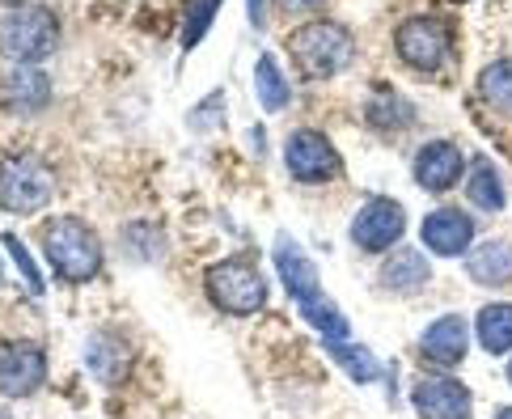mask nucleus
I'll return each mask as SVG.
<instances>
[{"mask_svg": "<svg viewBox=\"0 0 512 419\" xmlns=\"http://www.w3.org/2000/svg\"><path fill=\"white\" fill-rule=\"evenodd\" d=\"M284 47H288V56H292V64H297V72L305 81H331L356 60L352 30L339 26V22H326V17L297 26L288 34Z\"/></svg>", "mask_w": 512, "mask_h": 419, "instance_id": "nucleus-1", "label": "nucleus"}, {"mask_svg": "<svg viewBox=\"0 0 512 419\" xmlns=\"http://www.w3.org/2000/svg\"><path fill=\"white\" fill-rule=\"evenodd\" d=\"M43 250L47 263L56 267L64 284H89L102 271V242L77 216H56L43 225Z\"/></svg>", "mask_w": 512, "mask_h": 419, "instance_id": "nucleus-2", "label": "nucleus"}, {"mask_svg": "<svg viewBox=\"0 0 512 419\" xmlns=\"http://www.w3.org/2000/svg\"><path fill=\"white\" fill-rule=\"evenodd\" d=\"M0 47L5 56H13L17 64H39L51 51L60 47V22L56 13L43 5H22L9 9L5 22H0Z\"/></svg>", "mask_w": 512, "mask_h": 419, "instance_id": "nucleus-3", "label": "nucleus"}, {"mask_svg": "<svg viewBox=\"0 0 512 419\" xmlns=\"http://www.w3.org/2000/svg\"><path fill=\"white\" fill-rule=\"evenodd\" d=\"M204 284H208L212 305L225 309V314L250 318V314H259V309H267V280H263V271L246 259L212 263Z\"/></svg>", "mask_w": 512, "mask_h": 419, "instance_id": "nucleus-4", "label": "nucleus"}, {"mask_svg": "<svg viewBox=\"0 0 512 419\" xmlns=\"http://www.w3.org/2000/svg\"><path fill=\"white\" fill-rule=\"evenodd\" d=\"M51 191H56V174H51L39 157L13 153L0 161V204L9 212H39Z\"/></svg>", "mask_w": 512, "mask_h": 419, "instance_id": "nucleus-5", "label": "nucleus"}, {"mask_svg": "<svg viewBox=\"0 0 512 419\" xmlns=\"http://www.w3.org/2000/svg\"><path fill=\"white\" fill-rule=\"evenodd\" d=\"M394 51H398V60L407 68L436 72L449 56V26L441 22V17H428V13L407 17V22L398 26V34H394Z\"/></svg>", "mask_w": 512, "mask_h": 419, "instance_id": "nucleus-6", "label": "nucleus"}, {"mask_svg": "<svg viewBox=\"0 0 512 419\" xmlns=\"http://www.w3.org/2000/svg\"><path fill=\"white\" fill-rule=\"evenodd\" d=\"M407 233V212H402L398 199H386V195H373L364 199L356 221H352V242L364 250V254H381V250H394Z\"/></svg>", "mask_w": 512, "mask_h": 419, "instance_id": "nucleus-7", "label": "nucleus"}, {"mask_svg": "<svg viewBox=\"0 0 512 419\" xmlns=\"http://www.w3.org/2000/svg\"><path fill=\"white\" fill-rule=\"evenodd\" d=\"M284 166L297 182H309V187H318V182H331L339 174V153L335 144L326 140L322 132L314 127H301V132H292L284 140Z\"/></svg>", "mask_w": 512, "mask_h": 419, "instance_id": "nucleus-8", "label": "nucleus"}, {"mask_svg": "<svg viewBox=\"0 0 512 419\" xmlns=\"http://www.w3.org/2000/svg\"><path fill=\"white\" fill-rule=\"evenodd\" d=\"M411 407L419 419H470L474 394L457 377H419L411 390Z\"/></svg>", "mask_w": 512, "mask_h": 419, "instance_id": "nucleus-9", "label": "nucleus"}, {"mask_svg": "<svg viewBox=\"0 0 512 419\" xmlns=\"http://www.w3.org/2000/svg\"><path fill=\"white\" fill-rule=\"evenodd\" d=\"M47 381V356L34 343H5L0 348V394L26 398Z\"/></svg>", "mask_w": 512, "mask_h": 419, "instance_id": "nucleus-10", "label": "nucleus"}, {"mask_svg": "<svg viewBox=\"0 0 512 419\" xmlns=\"http://www.w3.org/2000/svg\"><path fill=\"white\" fill-rule=\"evenodd\" d=\"M419 238H424V250H432L436 259H462L474 242V221L462 208H436L424 216Z\"/></svg>", "mask_w": 512, "mask_h": 419, "instance_id": "nucleus-11", "label": "nucleus"}, {"mask_svg": "<svg viewBox=\"0 0 512 419\" xmlns=\"http://www.w3.org/2000/svg\"><path fill=\"white\" fill-rule=\"evenodd\" d=\"M466 352H470V326L462 314H441L419 335V356L441 364V369H457L466 360Z\"/></svg>", "mask_w": 512, "mask_h": 419, "instance_id": "nucleus-12", "label": "nucleus"}, {"mask_svg": "<svg viewBox=\"0 0 512 419\" xmlns=\"http://www.w3.org/2000/svg\"><path fill=\"white\" fill-rule=\"evenodd\" d=\"M462 174H466V157L453 140H428L415 153V182L424 191H449L462 182Z\"/></svg>", "mask_w": 512, "mask_h": 419, "instance_id": "nucleus-13", "label": "nucleus"}, {"mask_svg": "<svg viewBox=\"0 0 512 419\" xmlns=\"http://www.w3.org/2000/svg\"><path fill=\"white\" fill-rule=\"evenodd\" d=\"M276 271H280V280L284 288L292 293V301H309V297H318L322 293V276H318V267L314 259L288 238V233H280L276 238Z\"/></svg>", "mask_w": 512, "mask_h": 419, "instance_id": "nucleus-14", "label": "nucleus"}, {"mask_svg": "<svg viewBox=\"0 0 512 419\" xmlns=\"http://www.w3.org/2000/svg\"><path fill=\"white\" fill-rule=\"evenodd\" d=\"M432 280V267H428V254L424 250H411V246H398L386 263H381V284H386V293H402L411 297L419 293Z\"/></svg>", "mask_w": 512, "mask_h": 419, "instance_id": "nucleus-15", "label": "nucleus"}, {"mask_svg": "<svg viewBox=\"0 0 512 419\" xmlns=\"http://www.w3.org/2000/svg\"><path fill=\"white\" fill-rule=\"evenodd\" d=\"M466 276L479 288L512 284V242H483L466 254Z\"/></svg>", "mask_w": 512, "mask_h": 419, "instance_id": "nucleus-16", "label": "nucleus"}, {"mask_svg": "<svg viewBox=\"0 0 512 419\" xmlns=\"http://www.w3.org/2000/svg\"><path fill=\"white\" fill-rule=\"evenodd\" d=\"M47 98H51V81L34 64H17V72H9V81H5L9 111L30 115V111H39V106H47Z\"/></svg>", "mask_w": 512, "mask_h": 419, "instance_id": "nucleus-17", "label": "nucleus"}, {"mask_svg": "<svg viewBox=\"0 0 512 419\" xmlns=\"http://www.w3.org/2000/svg\"><path fill=\"white\" fill-rule=\"evenodd\" d=\"M466 199L474 208H483V212H500L508 204L500 170H496V161L491 157H474L466 166Z\"/></svg>", "mask_w": 512, "mask_h": 419, "instance_id": "nucleus-18", "label": "nucleus"}, {"mask_svg": "<svg viewBox=\"0 0 512 419\" xmlns=\"http://www.w3.org/2000/svg\"><path fill=\"white\" fill-rule=\"evenodd\" d=\"M474 331H479V343L491 356L512 352V301H491L479 309L474 318Z\"/></svg>", "mask_w": 512, "mask_h": 419, "instance_id": "nucleus-19", "label": "nucleus"}, {"mask_svg": "<svg viewBox=\"0 0 512 419\" xmlns=\"http://www.w3.org/2000/svg\"><path fill=\"white\" fill-rule=\"evenodd\" d=\"M326 356H331L339 369L356 381V386H373V381L381 377V360L360 348V343H347V339H326Z\"/></svg>", "mask_w": 512, "mask_h": 419, "instance_id": "nucleus-20", "label": "nucleus"}, {"mask_svg": "<svg viewBox=\"0 0 512 419\" xmlns=\"http://www.w3.org/2000/svg\"><path fill=\"white\" fill-rule=\"evenodd\" d=\"M479 98L487 102V111L512 119V60H491L479 72Z\"/></svg>", "mask_w": 512, "mask_h": 419, "instance_id": "nucleus-21", "label": "nucleus"}, {"mask_svg": "<svg viewBox=\"0 0 512 419\" xmlns=\"http://www.w3.org/2000/svg\"><path fill=\"white\" fill-rule=\"evenodd\" d=\"M254 94H259V102H263V111H284L288 106V98H292V89H288V81H284V72H280V64L271 60V56H259V64H254Z\"/></svg>", "mask_w": 512, "mask_h": 419, "instance_id": "nucleus-22", "label": "nucleus"}, {"mask_svg": "<svg viewBox=\"0 0 512 419\" xmlns=\"http://www.w3.org/2000/svg\"><path fill=\"white\" fill-rule=\"evenodd\" d=\"M297 309H301V318L314 326L322 339H347V331H352V326H347V318H343V309H339L335 301H326L322 293L309 297V301H301Z\"/></svg>", "mask_w": 512, "mask_h": 419, "instance_id": "nucleus-23", "label": "nucleus"}, {"mask_svg": "<svg viewBox=\"0 0 512 419\" xmlns=\"http://www.w3.org/2000/svg\"><path fill=\"white\" fill-rule=\"evenodd\" d=\"M415 115H411V102L398 98L394 89H377V98L369 102V123L377 127H407Z\"/></svg>", "mask_w": 512, "mask_h": 419, "instance_id": "nucleus-24", "label": "nucleus"}, {"mask_svg": "<svg viewBox=\"0 0 512 419\" xmlns=\"http://www.w3.org/2000/svg\"><path fill=\"white\" fill-rule=\"evenodd\" d=\"M216 9H221V0H187V22H182V51H195L199 39L208 34Z\"/></svg>", "mask_w": 512, "mask_h": 419, "instance_id": "nucleus-25", "label": "nucleus"}, {"mask_svg": "<svg viewBox=\"0 0 512 419\" xmlns=\"http://www.w3.org/2000/svg\"><path fill=\"white\" fill-rule=\"evenodd\" d=\"M5 250L13 254V263H17V271L26 276V288L34 297H43V276H39V267H34V259H30V250L22 246V238L17 233H5Z\"/></svg>", "mask_w": 512, "mask_h": 419, "instance_id": "nucleus-26", "label": "nucleus"}, {"mask_svg": "<svg viewBox=\"0 0 512 419\" xmlns=\"http://www.w3.org/2000/svg\"><path fill=\"white\" fill-rule=\"evenodd\" d=\"M246 5H250V26L263 30V22H267V0H246Z\"/></svg>", "mask_w": 512, "mask_h": 419, "instance_id": "nucleus-27", "label": "nucleus"}, {"mask_svg": "<svg viewBox=\"0 0 512 419\" xmlns=\"http://www.w3.org/2000/svg\"><path fill=\"white\" fill-rule=\"evenodd\" d=\"M276 5H280L284 13H309V9H318L322 0H276Z\"/></svg>", "mask_w": 512, "mask_h": 419, "instance_id": "nucleus-28", "label": "nucleus"}, {"mask_svg": "<svg viewBox=\"0 0 512 419\" xmlns=\"http://www.w3.org/2000/svg\"><path fill=\"white\" fill-rule=\"evenodd\" d=\"M496 419H512V407H500V411H496Z\"/></svg>", "mask_w": 512, "mask_h": 419, "instance_id": "nucleus-29", "label": "nucleus"}, {"mask_svg": "<svg viewBox=\"0 0 512 419\" xmlns=\"http://www.w3.org/2000/svg\"><path fill=\"white\" fill-rule=\"evenodd\" d=\"M508 386H512V360H508Z\"/></svg>", "mask_w": 512, "mask_h": 419, "instance_id": "nucleus-30", "label": "nucleus"}, {"mask_svg": "<svg viewBox=\"0 0 512 419\" xmlns=\"http://www.w3.org/2000/svg\"><path fill=\"white\" fill-rule=\"evenodd\" d=\"M0 419H13V415H9V411H0Z\"/></svg>", "mask_w": 512, "mask_h": 419, "instance_id": "nucleus-31", "label": "nucleus"}]
</instances>
